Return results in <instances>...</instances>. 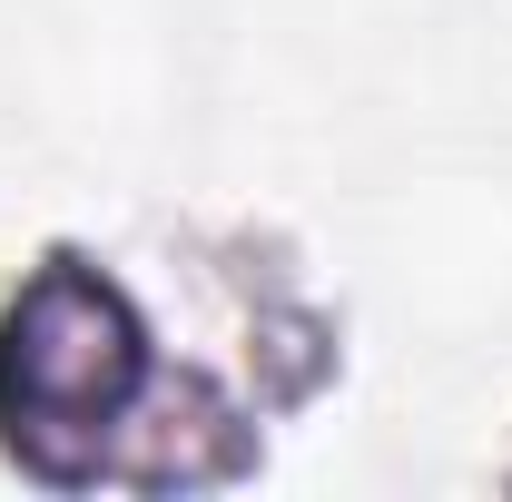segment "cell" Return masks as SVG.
<instances>
[{
    "mask_svg": "<svg viewBox=\"0 0 512 502\" xmlns=\"http://www.w3.org/2000/svg\"><path fill=\"white\" fill-rule=\"evenodd\" d=\"M158 404V335L99 256H40L0 296V453L30 483H99Z\"/></svg>",
    "mask_w": 512,
    "mask_h": 502,
    "instance_id": "obj_1",
    "label": "cell"
},
{
    "mask_svg": "<svg viewBox=\"0 0 512 502\" xmlns=\"http://www.w3.org/2000/svg\"><path fill=\"white\" fill-rule=\"evenodd\" d=\"M365 276L404 335L473 355L512 335V158L414 148L365 188Z\"/></svg>",
    "mask_w": 512,
    "mask_h": 502,
    "instance_id": "obj_2",
    "label": "cell"
},
{
    "mask_svg": "<svg viewBox=\"0 0 512 502\" xmlns=\"http://www.w3.org/2000/svg\"><path fill=\"white\" fill-rule=\"evenodd\" d=\"M20 109L79 158H158L197 99L188 0H20L10 10Z\"/></svg>",
    "mask_w": 512,
    "mask_h": 502,
    "instance_id": "obj_3",
    "label": "cell"
}]
</instances>
